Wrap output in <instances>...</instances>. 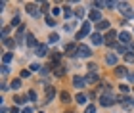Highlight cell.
<instances>
[{"label": "cell", "instance_id": "obj_1", "mask_svg": "<svg viewBox=\"0 0 134 113\" xmlns=\"http://www.w3.org/2000/svg\"><path fill=\"white\" fill-rule=\"evenodd\" d=\"M90 54H92L90 46H86V44H79V46H77V56H81V58H88Z\"/></svg>", "mask_w": 134, "mask_h": 113}, {"label": "cell", "instance_id": "obj_2", "mask_svg": "<svg viewBox=\"0 0 134 113\" xmlns=\"http://www.w3.org/2000/svg\"><path fill=\"white\" fill-rule=\"evenodd\" d=\"M119 10H121V14H123L125 17H134V10L130 8L126 2H123V4H119Z\"/></svg>", "mask_w": 134, "mask_h": 113}, {"label": "cell", "instance_id": "obj_3", "mask_svg": "<svg viewBox=\"0 0 134 113\" xmlns=\"http://www.w3.org/2000/svg\"><path fill=\"white\" fill-rule=\"evenodd\" d=\"M117 102L123 105V108H134V98H129V96H121Z\"/></svg>", "mask_w": 134, "mask_h": 113}, {"label": "cell", "instance_id": "obj_4", "mask_svg": "<svg viewBox=\"0 0 134 113\" xmlns=\"http://www.w3.org/2000/svg\"><path fill=\"white\" fill-rule=\"evenodd\" d=\"M100 102H102V105H105V108H109V105H113L115 104V98L111 96V94H103V96H102V100H100Z\"/></svg>", "mask_w": 134, "mask_h": 113}, {"label": "cell", "instance_id": "obj_5", "mask_svg": "<svg viewBox=\"0 0 134 113\" xmlns=\"http://www.w3.org/2000/svg\"><path fill=\"white\" fill-rule=\"evenodd\" d=\"M90 33V21H86V23H82V29L77 33V38H84L86 35Z\"/></svg>", "mask_w": 134, "mask_h": 113}, {"label": "cell", "instance_id": "obj_6", "mask_svg": "<svg viewBox=\"0 0 134 113\" xmlns=\"http://www.w3.org/2000/svg\"><path fill=\"white\" fill-rule=\"evenodd\" d=\"M115 38H117V33H115V31H107V35H105V44L107 46H115Z\"/></svg>", "mask_w": 134, "mask_h": 113}, {"label": "cell", "instance_id": "obj_7", "mask_svg": "<svg viewBox=\"0 0 134 113\" xmlns=\"http://www.w3.org/2000/svg\"><path fill=\"white\" fill-rule=\"evenodd\" d=\"M88 21H102V14H100V10H92V12H90V14H88Z\"/></svg>", "mask_w": 134, "mask_h": 113}, {"label": "cell", "instance_id": "obj_8", "mask_svg": "<svg viewBox=\"0 0 134 113\" xmlns=\"http://www.w3.org/2000/svg\"><path fill=\"white\" fill-rule=\"evenodd\" d=\"M46 54H48V46L46 44H38V46H36V56L44 58Z\"/></svg>", "mask_w": 134, "mask_h": 113}, {"label": "cell", "instance_id": "obj_9", "mask_svg": "<svg viewBox=\"0 0 134 113\" xmlns=\"http://www.w3.org/2000/svg\"><path fill=\"white\" fill-rule=\"evenodd\" d=\"M119 38H121V42H123V44H132V37H130V33H121V35H119Z\"/></svg>", "mask_w": 134, "mask_h": 113}, {"label": "cell", "instance_id": "obj_10", "mask_svg": "<svg viewBox=\"0 0 134 113\" xmlns=\"http://www.w3.org/2000/svg\"><path fill=\"white\" fill-rule=\"evenodd\" d=\"M25 10H27V14H31L33 17L38 15V10H36V4H27L25 6Z\"/></svg>", "mask_w": 134, "mask_h": 113}, {"label": "cell", "instance_id": "obj_11", "mask_svg": "<svg viewBox=\"0 0 134 113\" xmlns=\"http://www.w3.org/2000/svg\"><path fill=\"white\" fill-rule=\"evenodd\" d=\"M54 96H56V88H54V86H48V88H46V102H52Z\"/></svg>", "mask_w": 134, "mask_h": 113}, {"label": "cell", "instance_id": "obj_12", "mask_svg": "<svg viewBox=\"0 0 134 113\" xmlns=\"http://www.w3.org/2000/svg\"><path fill=\"white\" fill-rule=\"evenodd\" d=\"M73 84H75L77 88H82L84 84H86V81H84L82 77H73Z\"/></svg>", "mask_w": 134, "mask_h": 113}, {"label": "cell", "instance_id": "obj_13", "mask_svg": "<svg viewBox=\"0 0 134 113\" xmlns=\"http://www.w3.org/2000/svg\"><path fill=\"white\" fill-rule=\"evenodd\" d=\"M27 46H29V48H36V46H38L33 35H27Z\"/></svg>", "mask_w": 134, "mask_h": 113}, {"label": "cell", "instance_id": "obj_14", "mask_svg": "<svg viewBox=\"0 0 134 113\" xmlns=\"http://www.w3.org/2000/svg\"><path fill=\"white\" fill-rule=\"evenodd\" d=\"M90 40H92V44L98 46V44H102V35H100V33H94L92 37H90Z\"/></svg>", "mask_w": 134, "mask_h": 113}, {"label": "cell", "instance_id": "obj_15", "mask_svg": "<svg viewBox=\"0 0 134 113\" xmlns=\"http://www.w3.org/2000/svg\"><path fill=\"white\" fill-rule=\"evenodd\" d=\"M105 63H107V65H115V63H117V56H115V54H107Z\"/></svg>", "mask_w": 134, "mask_h": 113}, {"label": "cell", "instance_id": "obj_16", "mask_svg": "<svg viewBox=\"0 0 134 113\" xmlns=\"http://www.w3.org/2000/svg\"><path fill=\"white\" fill-rule=\"evenodd\" d=\"M96 27H98L100 31H103V29H109V21H107V19H102L100 23H96Z\"/></svg>", "mask_w": 134, "mask_h": 113}, {"label": "cell", "instance_id": "obj_17", "mask_svg": "<svg viewBox=\"0 0 134 113\" xmlns=\"http://www.w3.org/2000/svg\"><path fill=\"white\" fill-rule=\"evenodd\" d=\"M115 75H117V77H125V75H129V73H126V67H117V69H115Z\"/></svg>", "mask_w": 134, "mask_h": 113}, {"label": "cell", "instance_id": "obj_18", "mask_svg": "<svg viewBox=\"0 0 134 113\" xmlns=\"http://www.w3.org/2000/svg\"><path fill=\"white\" fill-rule=\"evenodd\" d=\"M2 42H4V46H8V48H14V46H15V40H12V38H8V37H6Z\"/></svg>", "mask_w": 134, "mask_h": 113}, {"label": "cell", "instance_id": "obj_19", "mask_svg": "<svg viewBox=\"0 0 134 113\" xmlns=\"http://www.w3.org/2000/svg\"><path fill=\"white\" fill-rule=\"evenodd\" d=\"M84 81H86V84H92V82H96V81H98V77H96V73H92V75H88Z\"/></svg>", "mask_w": 134, "mask_h": 113}, {"label": "cell", "instance_id": "obj_20", "mask_svg": "<svg viewBox=\"0 0 134 113\" xmlns=\"http://www.w3.org/2000/svg\"><path fill=\"white\" fill-rule=\"evenodd\" d=\"M12 58H14V54H10V52H8V54H4V58H2V61H4V65H8V63L12 61Z\"/></svg>", "mask_w": 134, "mask_h": 113}, {"label": "cell", "instance_id": "obj_21", "mask_svg": "<svg viewBox=\"0 0 134 113\" xmlns=\"http://www.w3.org/2000/svg\"><path fill=\"white\" fill-rule=\"evenodd\" d=\"M59 96H62V102H65V104H69V102H71V96H69L67 92H62Z\"/></svg>", "mask_w": 134, "mask_h": 113}, {"label": "cell", "instance_id": "obj_22", "mask_svg": "<svg viewBox=\"0 0 134 113\" xmlns=\"http://www.w3.org/2000/svg\"><path fill=\"white\" fill-rule=\"evenodd\" d=\"M75 100H77V104H86V96H84V94H79Z\"/></svg>", "mask_w": 134, "mask_h": 113}, {"label": "cell", "instance_id": "obj_23", "mask_svg": "<svg viewBox=\"0 0 134 113\" xmlns=\"http://www.w3.org/2000/svg\"><path fill=\"white\" fill-rule=\"evenodd\" d=\"M12 88H14V90H17V88H19L21 86V81L19 79H15V81H12V84H10Z\"/></svg>", "mask_w": 134, "mask_h": 113}, {"label": "cell", "instance_id": "obj_24", "mask_svg": "<svg viewBox=\"0 0 134 113\" xmlns=\"http://www.w3.org/2000/svg\"><path fill=\"white\" fill-rule=\"evenodd\" d=\"M27 98L31 100V102H35V100H36V92H35V90H29V92H27Z\"/></svg>", "mask_w": 134, "mask_h": 113}, {"label": "cell", "instance_id": "obj_25", "mask_svg": "<svg viewBox=\"0 0 134 113\" xmlns=\"http://www.w3.org/2000/svg\"><path fill=\"white\" fill-rule=\"evenodd\" d=\"M125 59H126L129 63H134V52H129V54L125 56Z\"/></svg>", "mask_w": 134, "mask_h": 113}, {"label": "cell", "instance_id": "obj_26", "mask_svg": "<svg viewBox=\"0 0 134 113\" xmlns=\"http://www.w3.org/2000/svg\"><path fill=\"white\" fill-rule=\"evenodd\" d=\"M73 52H77V48H75V44H69L67 46V54H71V56H75Z\"/></svg>", "mask_w": 134, "mask_h": 113}, {"label": "cell", "instance_id": "obj_27", "mask_svg": "<svg viewBox=\"0 0 134 113\" xmlns=\"http://www.w3.org/2000/svg\"><path fill=\"white\" fill-rule=\"evenodd\" d=\"M54 73H56V77H63V67H56V71H54Z\"/></svg>", "mask_w": 134, "mask_h": 113}, {"label": "cell", "instance_id": "obj_28", "mask_svg": "<svg viewBox=\"0 0 134 113\" xmlns=\"http://www.w3.org/2000/svg\"><path fill=\"white\" fill-rule=\"evenodd\" d=\"M46 25L54 27V25H56V19H54V17H46Z\"/></svg>", "mask_w": 134, "mask_h": 113}, {"label": "cell", "instance_id": "obj_29", "mask_svg": "<svg viewBox=\"0 0 134 113\" xmlns=\"http://www.w3.org/2000/svg\"><path fill=\"white\" fill-rule=\"evenodd\" d=\"M117 50H119V54H125V56L129 54V52H126V48H125L123 44H119V46H117Z\"/></svg>", "mask_w": 134, "mask_h": 113}, {"label": "cell", "instance_id": "obj_30", "mask_svg": "<svg viewBox=\"0 0 134 113\" xmlns=\"http://www.w3.org/2000/svg\"><path fill=\"white\" fill-rule=\"evenodd\" d=\"M75 15H77V17H82V15H84V10H82V8H77Z\"/></svg>", "mask_w": 134, "mask_h": 113}, {"label": "cell", "instance_id": "obj_31", "mask_svg": "<svg viewBox=\"0 0 134 113\" xmlns=\"http://www.w3.org/2000/svg\"><path fill=\"white\" fill-rule=\"evenodd\" d=\"M88 69H90V73H96V69H98V65H96V63H90V65H88Z\"/></svg>", "mask_w": 134, "mask_h": 113}, {"label": "cell", "instance_id": "obj_32", "mask_svg": "<svg viewBox=\"0 0 134 113\" xmlns=\"http://www.w3.org/2000/svg\"><path fill=\"white\" fill-rule=\"evenodd\" d=\"M14 100H15V104H17V105H21L23 102H25V98H21V96H17V98H14Z\"/></svg>", "mask_w": 134, "mask_h": 113}, {"label": "cell", "instance_id": "obj_33", "mask_svg": "<svg viewBox=\"0 0 134 113\" xmlns=\"http://www.w3.org/2000/svg\"><path fill=\"white\" fill-rule=\"evenodd\" d=\"M84 113H96V108H94V105H88V108H86V111H84Z\"/></svg>", "mask_w": 134, "mask_h": 113}, {"label": "cell", "instance_id": "obj_34", "mask_svg": "<svg viewBox=\"0 0 134 113\" xmlns=\"http://www.w3.org/2000/svg\"><path fill=\"white\" fill-rule=\"evenodd\" d=\"M58 38H59V37H58L56 33H54V35H50V42H58Z\"/></svg>", "mask_w": 134, "mask_h": 113}, {"label": "cell", "instance_id": "obj_35", "mask_svg": "<svg viewBox=\"0 0 134 113\" xmlns=\"http://www.w3.org/2000/svg\"><path fill=\"white\" fill-rule=\"evenodd\" d=\"M29 75H31V71H27V69L21 71V77H23V79H25V77H29Z\"/></svg>", "mask_w": 134, "mask_h": 113}, {"label": "cell", "instance_id": "obj_36", "mask_svg": "<svg viewBox=\"0 0 134 113\" xmlns=\"http://www.w3.org/2000/svg\"><path fill=\"white\" fill-rule=\"evenodd\" d=\"M8 71H10L8 65H2V75H8Z\"/></svg>", "mask_w": 134, "mask_h": 113}, {"label": "cell", "instance_id": "obj_37", "mask_svg": "<svg viewBox=\"0 0 134 113\" xmlns=\"http://www.w3.org/2000/svg\"><path fill=\"white\" fill-rule=\"evenodd\" d=\"M17 23H19V17H17V15H15V17H14V19H12V27H14V25H17Z\"/></svg>", "mask_w": 134, "mask_h": 113}, {"label": "cell", "instance_id": "obj_38", "mask_svg": "<svg viewBox=\"0 0 134 113\" xmlns=\"http://www.w3.org/2000/svg\"><path fill=\"white\" fill-rule=\"evenodd\" d=\"M52 14H54V15H59V14H62V10H59V8H54Z\"/></svg>", "mask_w": 134, "mask_h": 113}, {"label": "cell", "instance_id": "obj_39", "mask_svg": "<svg viewBox=\"0 0 134 113\" xmlns=\"http://www.w3.org/2000/svg\"><path fill=\"white\" fill-rule=\"evenodd\" d=\"M48 8H50V4H48V2L42 4V12H48Z\"/></svg>", "mask_w": 134, "mask_h": 113}, {"label": "cell", "instance_id": "obj_40", "mask_svg": "<svg viewBox=\"0 0 134 113\" xmlns=\"http://www.w3.org/2000/svg\"><path fill=\"white\" fill-rule=\"evenodd\" d=\"M31 69H33V71H40L42 67H38V65H36V63H33V65H31Z\"/></svg>", "mask_w": 134, "mask_h": 113}, {"label": "cell", "instance_id": "obj_41", "mask_svg": "<svg viewBox=\"0 0 134 113\" xmlns=\"http://www.w3.org/2000/svg\"><path fill=\"white\" fill-rule=\"evenodd\" d=\"M63 14H65L67 17H69V15H71V10H69V8H67V6H65V10H63Z\"/></svg>", "mask_w": 134, "mask_h": 113}, {"label": "cell", "instance_id": "obj_42", "mask_svg": "<svg viewBox=\"0 0 134 113\" xmlns=\"http://www.w3.org/2000/svg\"><path fill=\"white\" fill-rule=\"evenodd\" d=\"M8 31H10L8 27H4V29H2V37H4V38H6V35H8Z\"/></svg>", "mask_w": 134, "mask_h": 113}, {"label": "cell", "instance_id": "obj_43", "mask_svg": "<svg viewBox=\"0 0 134 113\" xmlns=\"http://www.w3.org/2000/svg\"><path fill=\"white\" fill-rule=\"evenodd\" d=\"M21 113H33V109H31V108H25V109H23Z\"/></svg>", "mask_w": 134, "mask_h": 113}, {"label": "cell", "instance_id": "obj_44", "mask_svg": "<svg viewBox=\"0 0 134 113\" xmlns=\"http://www.w3.org/2000/svg\"><path fill=\"white\" fill-rule=\"evenodd\" d=\"M129 81H132V82H134V73H132V71L129 73Z\"/></svg>", "mask_w": 134, "mask_h": 113}, {"label": "cell", "instance_id": "obj_45", "mask_svg": "<svg viewBox=\"0 0 134 113\" xmlns=\"http://www.w3.org/2000/svg\"><path fill=\"white\" fill-rule=\"evenodd\" d=\"M12 113H19V109H17V108H12Z\"/></svg>", "mask_w": 134, "mask_h": 113}]
</instances>
